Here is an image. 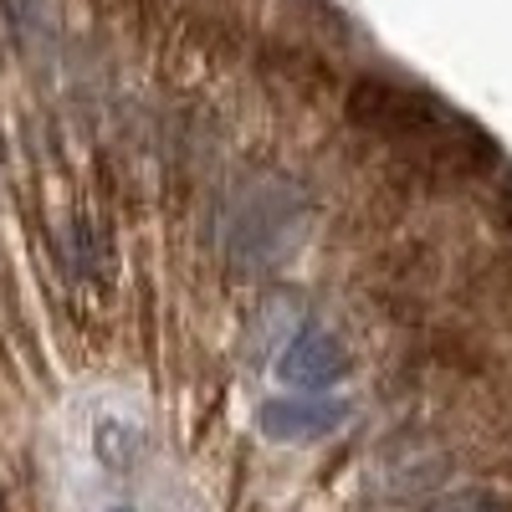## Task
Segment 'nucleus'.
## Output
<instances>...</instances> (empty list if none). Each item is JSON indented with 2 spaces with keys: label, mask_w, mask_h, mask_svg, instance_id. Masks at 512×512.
Returning <instances> with one entry per match:
<instances>
[{
  "label": "nucleus",
  "mask_w": 512,
  "mask_h": 512,
  "mask_svg": "<svg viewBox=\"0 0 512 512\" xmlns=\"http://www.w3.org/2000/svg\"><path fill=\"white\" fill-rule=\"evenodd\" d=\"M308 231V195L287 175H251L221 210V241L236 272H277Z\"/></svg>",
  "instance_id": "1"
},
{
  "label": "nucleus",
  "mask_w": 512,
  "mask_h": 512,
  "mask_svg": "<svg viewBox=\"0 0 512 512\" xmlns=\"http://www.w3.org/2000/svg\"><path fill=\"white\" fill-rule=\"evenodd\" d=\"M349 118L374 139H390L400 149H461V154H497L492 139H466L456 144V134H466V118H456L441 98L410 88L400 77H364L349 93Z\"/></svg>",
  "instance_id": "2"
},
{
  "label": "nucleus",
  "mask_w": 512,
  "mask_h": 512,
  "mask_svg": "<svg viewBox=\"0 0 512 512\" xmlns=\"http://www.w3.org/2000/svg\"><path fill=\"white\" fill-rule=\"evenodd\" d=\"M354 415L349 395L338 390H323V395H277L256 410V425H262L267 441H282V446H313V441H328L333 431H344Z\"/></svg>",
  "instance_id": "3"
},
{
  "label": "nucleus",
  "mask_w": 512,
  "mask_h": 512,
  "mask_svg": "<svg viewBox=\"0 0 512 512\" xmlns=\"http://www.w3.org/2000/svg\"><path fill=\"white\" fill-rule=\"evenodd\" d=\"M344 374H349V349L338 344V333H328L318 323H303L277 349V379L292 395H323Z\"/></svg>",
  "instance_id": "4"
},
{
  "label": "nucleus",
  "mask_w": 512,
  "mask_h": 512,
  "mask_svg": "<svg viewBox=\"0 0 512 512\" xmlns=\"http://www.w3.org/2000/svg\"><path fill=\"white\" fill-rule=\"evenodd\" d=\"M0 11H6V26H11L21 52H31V57H47L52 52V41H57V11H52V0H0Z\"/></svg>",
  "instance_id": "5"
},
{
  "label": "nucleus",
  "mask_w": 512,
  "mask_h": 512,
  "mask_svg": "<svg viewBox=\"0 0 512 512\" xmlns=\"http://www.w3.org/2000/svg\"><path fill=\"white\" fill-rule=\"evenodd\" d=\"M72 246H77V272H93V277H108V251L98 246V231H93V221L88 216H77L72 221Z\"/></svg>",
  "instance_id": "6"
},
{
  "label": "nucleus",
  "mask_w": 512,
  "mask_h": 512,
  "mask_svg": "<svg viewBox=\"0 0 512 512\" xmlns=\"http://www.w3.org/2000/svg\"><path fill=\"white\" fill-rule=\"evenodd\" d=\"M425 512H507V502L487 487H461V492H446L441 502H431Z\"/></svg>",
  "instance_id": "7"
}]
</instances>
